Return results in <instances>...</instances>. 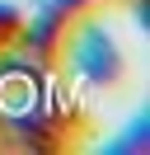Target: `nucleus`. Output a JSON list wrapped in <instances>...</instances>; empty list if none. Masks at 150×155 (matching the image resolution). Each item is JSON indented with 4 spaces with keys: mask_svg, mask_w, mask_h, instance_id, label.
<instances>
[{
    "mask_svg": "<svg viewBox=\"0 0 150 155\" xmlns=\"http://www.w3.org/2000/svg\"><path fill=\"white\" fill-rule=\"evenodd\" d=\"M75 117V89L19 42L0 47V150H47Z\"/></svg>",
    "mask_w": 150,
    "mask_h": 155,
    "instance_id": "nucleus-1",
    "label": "nucleus"
},
{
    "mask_svg": "<svg viewBox=\"0 0 150 155\" xmlns=\"http://www.w3.org/2000/svg\"><path fill=\"white\" fill-rule=\"evenodd\" d=\"M56 47H61V80L70 89H108L122 80V66H127L122 42L108 33V24L89 19L84 10L61 28Z\"/></svg>",
    "mask_w": 150,
    "mask_h": 155,
    "instance_id": "nucleus-2",
    "label": "nucleus"
},
{
    "mask_svg": "<svg viewBox=\"0 0 150 155\" xmlns=\"http://www.w3.org/2000/svg\"><path fill=\"white\" fill-rule=\"evenodd\" d=\"M103 150H108V155H145L150 150V113L141 108V113L131 117V127H122Z\"/></svg>",
    "mask_w": 150,
    "mask_h": 155,
    "instance_id": "nucleus-3",
    "label": "nucleus"
},
{
    "mask_svg": "<svg viewBox=\"0 0 150 155\" xmlns=\"http://www.w3.org/2000/svg\"><path fill=\"white\" fill-rule=\"evenodd\" d=\"M19 24H24V10H19V5H5V0H0V47L19 38Z\"/></svg>",
    "mask_w": 150,
    "mask_h": 155,
    "instance_id": "nucleus-4",
    "label": "nucleus"
}]
</instances>
